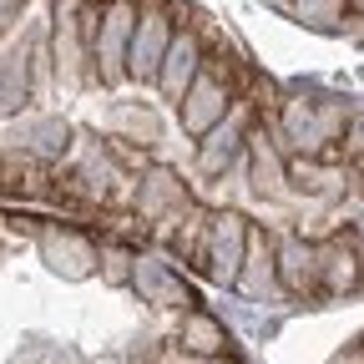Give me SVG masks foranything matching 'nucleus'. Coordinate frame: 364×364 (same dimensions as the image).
I'll list each match as a JSON object with an SVG mask.
<instances>
[{
    "label": "nucleus",
    "instance_id": "7ed1b4c3",
    "mask_svg": "<svg viewBox=\"0 0 364 364\" xmlns=\"http://www.w3.org/2000/svg\"><path fill=\"white\" fill-rule=\"evenodd\" d=\"M136 21H142V6H136V0H107L102 31L91 41V61H97V86L102 91L127 86V46H132Z\"/></svg>",
    "mask_w": 364,
    "mask_h": 364
},
{
    "label": "nucleus",
    "instance_id": "6e6552de",
    "mask_svg": "<svg viewBox=\"0 0 364 364\" xmlns=\"http://www.w3.org/2000/svg\"><path fill=\"white\" fill-rule=\"evenodd\" d=\"M142 304H152V309H162V314H193L198 309V294H193V284L182 279V273L167 263V258H157V253H136V263H132V284H127Z\"/></svg>",
    "mask_w": 364,
    "mask_h": 364
},
{
    "label": "nucleus",
    "instance_id": "0eeeda50",
    "mask_svg": "<svg viewBox=\"0 0 364 364\" xmlns=\"http://www.w3.org/2000/svg\"><path fill=\"white\" fill-rule=\"evenodd\" d=\"M177 208H193V182H182V172L167 167V162L142 167V177H136V188L127 198V218L136 228H147V223H157L162 213H177Z\"/></svg>",
    "mask_w": 364,
    "mask_h": 364
},
{
    "label": "nucleus",
    "instance_id": "1a4fd4ad",
    "mask_svg": "<svg viewBox=\"0 0 364 364\" xmlns=\"http://www.w3.org/2000/svg\"><path fill=\"white\" fill-rule=\"evenodd\" d=\"M314 248H318V294H324V304H329V299H354V294H364V263H359V253H354V243H349L344 228L318 233Z\"/></svg>",
    "mask_w": 364,
    "mask_h": 364
},
{
    "label": "nucleus",
    "instance_id": "2eb2a0df",
    "mask_svg": "<svg viewBox=\"0 0 364 364\" xmlns=\"http://www.w3.org/2000/svg\"><path fill=\"white\" fill-rule=\"evenodd\" d=\"M344 11L349 16H364V0H344Z\"/></svg>",
    "mask_w": 364,
    "mask_h": 364
},
{
    "label": "nucleus",
    "instance_id": "9d476101",
    "mask_svg": "<svg viewBox=\"0 0 364 364\" xmlns=\"http://www.w3.org/2000/svg\"><path fill=\"white\" fill-rule=\"evenodd\" d=\"M243 167H248V188H253L258 198H289V193H294V188H289V157H284V147H279V136L268 132V122L253 127L248 147H243Z\"/></svg>",
    "mask_w": 364,
    "mask_h": 364
},
{
    "label": "nucleus",
    "instance_id": "f8f14e48",
    "mask_svg": "<svg viewBox=\"0 0 364 364\" xmlns=\"http://www.w3.org/2000/svg\"><path fill=\"white\" fill-rule=\"evenodd\" d=\"M172 344H177L182 354H188V359H233V354H238L233 329H228L218 314H208V309L182 314V318H177V334H172Z\"/></svg>",
    "mask_w": 364,
    "mask_h": 364
},
{
    "label": "nucleus",
    "instance_id": "ddd939ff",
    "mask_svg": "<svg viewBox=\"0 0 364 364\" xmlns=\"http://www.w3.org/2000/svg\"><path fill=\"white\" fill-rule=\"evenodd\" d=\"M344 157H354V162H364V107H354L349 112V127H344Z\"/></svg>",
    "mask_w": 364,
    "mask_h": 364
},
{
    "label": "nucleus",
    "instance_id": "20e7f679",
    "mask_svg": "<svg viewBox=\"0 0 364 364\" xmlns=\"http://www.w3.org/2000/svg\"><path fill=\"white\" fill-rule=\"evenodd\" d=\"M273 279H279V294L294 304H324V294H318V248L309 233H299V228L273 233Z\"/></svg>",
    "mask_w": 364,
    "mask_h": 364
},
{
    "label": "nucleus",
    "instance_id": "39448f33",
    "mask_svg": "<svg viewBox=\"0 0 364 364\" xmlns=\"http://www.w3.org/2000/svg\"><path fill=\"white\" fill-rule=\"evenodd\" d=\"M142 6V21L132 31V46H127V81L132 86H152L157 81V66L172 46V31H177V16L167 0H136Z\"/></svg>",
    "mask_w": 364,
    "mask_h": 364
},
{
    "label": "nucleus",
    "instance_id": "423d86ee",
    "mask_svg": "<svg viewBox=\"0 0 364 364\" xmlns=\"http://www.w3.org/2000/svg\"><path fill=\"white\" fill-rule=\"evenodd\" d=\"M203 56H208V26H203V21H177L172 46H167V56H162V66H157L152 91H157L162 102H172V107H177L182 97H188V86L198 81Z\"/></svg>",
    "mask_w": 364,
    "mask_h": 364
},
{
    "label": "nucleus",
    "instance_id": "f257e3e1",
    "mask_svg": "<svg viewBox=\"0 0 364 364\" xmlns=\"http://www.w3.org/2000/svg\"><path fill=\"white\" fill-rule=\"evenodd\" d=\"M273 112L258 107V86L243 91V97H233V107H228V117L203 136V142H193V177L198 182H223L228 172H233L243 162V147L258 122H268Z\"/></svg>",
    "mask_w": 364,
    "mask_h": 364
},
{
    "label": "nucleus",
    "instance_id": "f03ea898",
    "mask_svg": "<svg viewBox=\"0 0 364 364\" xmlns=\"http://www.w3.org/2000/svg\"><path fill=\"white\" fill-rule=\"evenodd\" d=\"M248 228L253 218L243 213H223V208H208V228H203V248H198V263L193 273L213 289H233L238 268H243V248H248Z\"/></svg>",
    "mask_w": 364,
    "mask_h": 364
},
{
    "label": "nucleus",
    "instance_id": "9b49d317",
    "mask_svg": "<svg viewBox=\"0 0 364 364\" xmlns=\"http://www.w3.org/2000/svg\"><path fill=\"white\" fill-rule=\"evenodd\" d=\"M233 294H243L248 304H279V279H273V228L253 223L248 228V248H243V268L233 279Z\"/></svg>",
    "mask_w": 364,
    "mask_h": 364
},
{
    "label": "nucleus",
    "instance_id": "4468645a",
    "mask_svg": "<svg viewBox=\"0 0 364 364\" xmlns=\"http://www.w3.org/2000/svg\"><path fill=\"white\" fill-rule=\"evenodd\" d=\"M147 364H198V359H188V354H182V349L172 344V339H162V344L147 354Z\"/></svg>",
    "mask_w": 364,
    "mask_h": 364
}]
</instances>
